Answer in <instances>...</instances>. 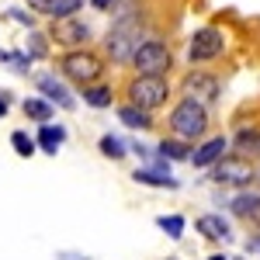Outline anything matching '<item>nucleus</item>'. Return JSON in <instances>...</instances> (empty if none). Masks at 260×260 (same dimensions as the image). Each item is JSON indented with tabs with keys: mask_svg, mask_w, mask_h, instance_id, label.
Returning a JSON list of instances; mask_svg holds the SVG:
<instances>
[{
	"mask_svg": "<svg viewBox=\"0 0 260 260\" xmlns=\"http://www.w3.org/2000/svg\"><path fill=\"white\" fill-rule=\"evenodd\" d=\"M257 184H260V163H257Z\"/></svg>",
	"mask_w": 260,
	"mask_h": 260,
	"instance_id": "nucleus-32",
	"label": "nucleus"
},
{
	"mask_svg": "<svg viewBox=\"0 0 260 260\" xmlns=\"http://www.w3.org/2000/svg\"><path fill=\"white\" fill-rule=\"evenodd\" d=\"M246 250H250V253H260V229H257L253 240H246Z\"/></svg>",
	"mask_w": 260,
	"mask_h": 260,
	"instance_id": "nucleus-30",
	"label": "nucleus"
},
{
	"mask_svg": "<svg viewBox=\"0 0 260 260\" xmlns=\"http://www.w3.org/2000/svg\"><path fill=\"white\" fill-rule=\"evenodd\" d=\"M222 56H225V35L215 24H205L187 39V62L191 66H212Z\"/></svg>",
	"mask_w": 260,
	"mask_h": 260,
	"instance_id": "nucleus-6",
	"label": "nucleus"
},
{
	"mask_svg": "<svg viewBox=\"0 0 260 260\" xmlns=\"http://www.w3.org/2000/svg\"><path fill=\"white\" fill-rule=\"evenodd\" d=\"M139 39L142 35H139V28H136V21L132 18H118L115 28L104 35V59H111L115 66H128V59H132Z\"/></svg>",
	"mask_w": 260,
	"mask_h": 260,
	"instance_id": "nucleus-7",
	"label": "nucleus"
},
{
	"mask_svg": "<svg viewBox=\"0 0 260 260\" xmlns=\"http://www.w3.org/2000/svg\"><path fill=\"white\" fill-rule=\"evenodd\" d=\"M35 142H39V149L45 156H56L62 149V142H66V125H59V121L39 125V128H35Z\"/></svg>",
	"mask_w": 260,
	"mask_h": 260,
	"instance_id": "nucleus-15",
	"label": "nucleus"
},
{
	"mask_svg": "<svg viewBox=\"0 0 260 260\" xmlns=\"http://www.w3.org/2000/svg\"><path fill=\"white\" fill-rule=\"evenodd\" d=\"M225 153H229V139H225V136H208V139L194 142L191 160H187V163H191L194 170H212Z\"/></svg>",
	"mask_w": 260,
	"mask_h": 260,
	"instance_id": "nucleus-11",
	"label": "nucleus"
},
{
	"mask_svg": "<svg viewBox=\"0 0 260 260\" xmlns=\"http://www.w3.org/2000/svg\"><path fill=\"white\" fill-rule=\"evenodd\" d=\"M80 98H83V104H87V108H111V101H115V87H111V83H90V87H83L80 90Z\"/></svg>",
	"mask_w": 260,
	"mask_h": 260,
	"instance_id": "nucleus-20",
	"label": "nucleus"
},
{
	"mask_svg": "<svg viewBox=\"0 0 260 260\" xmlns=\"http://www.w3.org/2000/svg\"><path fill=\"white\" fill-rule=\"evenodd\" d=\"M167 260H177V257H167Z\"/></svg>",
	"mask_w": 260,
	"mask_h": 260,
	"instance_id": "nucleus-34",
	"label": "nucleus"
},
{
	"mask_svg": "<svg viewBox=\"0 0 260 260\" xmlns=\"http://www.w3.org/2000/svg\"><path fill=\"white\" fill-rule=\"evenodd\" d=\"M208 128H212L208 108L201 101L180 94V101H174V108L167 115V136H177L184 142H201V139H208Z\"/></svg>",
	"mask_w": 260,
	"mask_h": 260,
	"instance_id": "nucleus-2",
	"label": "nucleus"
},
{
	"mask_svg": "<svg viewBox=\"0 0 260 260\" xmlns=\"http://www.w3.org/2000/svg\"><path fill=\"white\" fill-rule=\"evenodd\" d=\"M229 149L240 153V156H260V125H243L236 128V136L229 139Z\"/></svg>",
	"mask_w": 260,
	"mask_h": 260,
	"instance_id": "nucleus-17",
	"label": "nucleus"
},
{
	"mask_svg": "<svg viewBox=\"0 0 260 260\" xmlns=\"http://www.w3.org/2000/svg\"><path fill=\"white\" fill-rule=\"evenodd\" d=\"M115 115L125 128H132V132H153L156 128V118H153V111H146V108H136V104H128V101H121L118 108H115Z\"/></svg>",
	"mask_w": 260,
	"mask_h": 260,
	"instance_id": "nucleus-12",
	"label": "nucleus"
},
{
	"mask_svg": "<svg viewBox=\"0 0 260 260\" xmlns=\"http://www.w3.org/2000/svg\"><path fill=\"white\" fill-rule=\"evenodd\" d=\"M7 111H11V90H0V121L7 118Z\"/></svg>",
	"mask_w": 260,
	"mask_h": 260,
	"instance_id": "nucleus-28",
	"label": "nucleus"
},
{
	"mask_svg": "<svg viewBox=\"0 0 260 260\" xmlns=\"http://www.w3.org/2000/svg\"><path fill=\"white\" fill-rule=\"evenodd\" d=\"M191 149H194V142L167 136V139H160V146H156V156H163V160H170V163H184V160H191Z\"/></svg>",
	"mask_w": 260,
	"mask_h": 260,
	"instance_id": "nucleus-19",
	"label": "nucleus"
},
{
	"mask_svg": "<svg viewBox=\"0 0 260 260\" xmlns=\"http://www.w3.org/2000/svg\"><path fill=\"white\" fill-rule=\"evenodd\" d=\"M136 184H146V187H156V191H177L180 180L170 174V170H160V167H139L132 174Z\"/></svg>",
	"mask_w": 260,
	"mask_h": 260,
	"instance_id": "nucleus-16",
	"label": "nucleus"
},
{
	"mask_svg": "<svg viewBox=\"0 0 260 260\" xmlns=\"http://www.w3.org/2000/svg\"><path fill=\"white\" fill-rule=\"evenodd\" d=\"M194 229H198L205 240H212V243H229V240H233V225L222 219V212L198 215V219H194Z\"/></svg>",
	"mask_w": 260,
	"mask_h": 260,
	"instance_id": "nucleus-13",
	"label": "nucleus"
},
{
	"mask_svg": "<svg viewBox=\"0 0 260 260\" xmlns=\"http://www.w3.org/2000/svg\"><path fill=\"white\" fill-rule=\"evenodd\" d=\"M52 39H49V31H39V28H31L28 31V42H24V52L31 56V59H52Z\"/></svg>",
	"mask_w": 260,
	"mask_h": 260,
	"instance_id": "nucleus-21",
	"label": "nucleus"
},
{
	"mask_svg": "<svg viewBox=\"0 0 260 260\" xmlns=\"http://www.w3.org/2000/svg\"><path fill=\"white\" fill-rule=\"evenodd\" d=\"M246 225H253V229H260V201H257V208L250 212V219H246Z\"/></svg>",
	"mask_w": 260,
	"mask_h": 260,
	"instance_id": "nucleus-29",
	"label": "nucleus"
},
{
	"mask_svg": "<svg viewBox=\"0 0 260 260\" xmlns=\"http://www.w3.org/2000/svg\"><path fill=\"white\" fill-rule=\"evenodd\" d=\"M180 94H184V98L201 101V104L208 108V104H215V101L222 98V80L212 73V70L191 66V73H184V77H180Z\"/></svg>",
	"mask_w": 260,
	"mask_h": 260,
	"instance_id": "nucleus-8",
	"label": "nucleus"
},
{
	"mask_svg": "<svg viewBox=\"0 0 260 260\" xmlns=\"http://www.w3.org/2000/svg\"><path fill=\"white\" fill-rule=\"evenodd\" d=\"M156 229H163L170 240H184V229H187V219L180 212H170V215H156Z\"/></svg>",
	"mask_w": 260,
	"mask_h": 260,
	"instance_id": "nucleus-25",
	"label": "nucleus"
},
{
	"mask_svg": "<svg viewBox=\"0 0 260 260\" xmlns=\"http://www.w3.org/2000/svg\"><path fill=\"white\" fill-rule=\"evenodd\" d=\"M229 260H243V257H229Z\"/></svg>",
	"mask_w": 260,
	"mask_h": 260,
	"instance_id": "nucleus-33",
	"label": "nucleus"
},
{
	"mask_svg": "<svg viewBox=\"0 0 260 260\" xmlns=\"http://www.w3.org/2000/svg\"><path fill=\"white\" fill-rule=\"evenodd\" d=\"M257 201H260V191H257V187H246V191H236V198H233L229 208H233V215H236L240 222H246V219H250V212L257 208Z\"/></svg>",
	"mask_w": 260,
	"mask_h": 260,
	"instance_id": "nucleus-22",
	"label": "nucleus"
},
{
	"mask_svg": "<svg viewBox=\"0 0 260 260\" xmlns=\"http://www.w3.org/2000/svg\"><path fill=\"white\" fill-rule=\"evenodd\" d=\"M121 94L136 108L160 111V108H167V101L174 98V87H170L167 77H156V73H132L125 80V87H121Z\"/></svg>",
	"mask_w": 260,
	"mask_h": 260,
	"instance_id": "nucleus-3",
	"label": "nucleus"
},
{
	"mask_svg": "<svg viewBox=\"0 0 260 260\" xmlns=\"http://www.w3.org/2000/svg\"><path fill=\"white\" fill-rule=\"evenodd\" d=\"M56 70L66 83L73 87H90V83H101L104 73H108V59L104 52L90 49V45H80V49H62V56L56 59Z\"/></svg>",
	"mask_w": 260,
	"mask_h": 260,
	"instance_id": "nucleus-1",
	"label": "nucleus"
},
{
	"mask_svg": "<svg viewBox=\"0 0 260 260\" xmlns=\"http://www.w3.org/2000/svg\"><path fill=\"white\" fill-rule=\"evenodd\" d=\"M212 180L222 184V187H233V191H246L257 184V163L250 156H240V153H225L212 170Z\"/></svg>",
	"mask_w": 260,
	"mask_h": 260,
	"instance_id": "nucleus-5",
	"label": "nucleus"
},
{
	"mask_svg": "<svg viewBox=\"0 0 260 260\" xmlns=\"http://www.w3.org/2000/svg\"><path fill=\"white\" fill-rule=\"evenodd\" d=\"M49 39L59 49H80V45L90 42V24L83 18H77V14L73 18H56L49 24Z\"/></svg>",
	"mask_w": 260,
	"mask_h": 260,
	"instance_id": "nucleus-10",
	"label": "nucleus"
},
{
	"mask_svg": "<svg viewBox=\"0 0 260 260\" xmlns=\"http://www.w3.org/2000/svg\"><path fill=\"white\" fill-rule=\"evenodd\" d=\"M208 260H229V257H225V253H212Z\"/></svg>",
	"mask_w": 260,
	"mask_h": 260,
	"instance_id": "nucleus-31",
	"label": "nucleus"
},
{
	"mask_svg": "<svg viewBox=\"0 0 260 260\" xmlns=\"http://www.w3.org/2000/svg\"><path fill=\"white\" fill-rule=\"evenodd\" d=\"M98 149H101V156H108V160H115V163H121L125 156H128L125 139H121V136H111V132H104V136L98 139Z\"/></svg>",
	"mask_w": 260,
	"mask_h": 260,
	"instance_id": "nucleus-23",
	"label": "nucleus"
},
{
	"mask_svg": "<svg viewBox=\"0 0 260 260\" xmlns=\"http://www.w3.org/2000/svg\"><path fill=\"white\" fill-rule=\"evenodd\" d=\"M7 18L18 21L21 28H28V31L35 28V18H31V11H24V7H11V11H7Z\"/></svg>",
	"mask_w": 260,
	"mask_h": 260,
	"instance_id": "nucleus-26",
	"label": "nucleus"
},
{
	"mask_svg": "<svg viewBox=\"0 0 260 260\" xmlns=\"http://www.w3.org/2000/svg\"><path fill=\"white\" fill-rule=\"evenodd\" d=\"M28 11H39L45 18H73L83 11V0H28Z\"/></svg>",
	"mask_w": 260,
	"mask_h": 260,
	"instance_id": "nucleus-14",
	"label": "nucleus"
},
{
	"mask_svg": "<svg viewBox=\"0 0 260 260\" xmlns=\"http://www.w3.org/2000/svg\"><path fill=\"white\" fill-rule=\"evenodd\" d=\"M31 83L45 101H52L62 111H77V94L70 90V83L62 80L59 73H31Z\"/></svg>",
	"mask_w": 260,
	"mask_h": 260,
	"instance_id": "nucleus-9",
	"label": "nucleus"
},
{
	"mask_svg": "<svg viewBox=\"0 0 260 260\" xmlns=\"http://www.w3.org/2000/svg\"><path fill=\"white\" fill-rule=\"evenodd\" d=\"M21 115L28 121H35V125H45V121H56V104L45 101L42 94H31V98L21 101Z\"/></svg>",
	"mask_w": 260,
	"mask_h": 260,
	"instance_id": "nucleus-18",
	"label": "nucleus"
},
{
	"mask_svg": "<svg viewBox=\"0 0 260 260\" xmlns=\"http://www.w3.org/2000/svg\"><path fill=\"white\" fill-rule=\"evenodd\" d=\"M11 149L18 153L21 160H31V156L39 153V142H35V136H28L24 128H14V132H11Z\"/></svg>",
	"mask_w": 260,
	"mask_h": 260,
	"instance_id": "nucleus-24",
	"label": "nucleus"
},
{
	"mask_svg": "<svg viewBox=\"0 0 260 260\" xmlns=\"http://www.w3.org/2000/svg\"><path fill=\"white\" fill-rule=\"evenodd\" d=\"M128 66H132L136 73H156V77H167V73L174 70V49H170L167 39H156V35H153V39H139V45H136Z\"/></svg>",
	"mask_w": 260,
	"mask_h": 260,
	"instance_id": "nucleus-4",
	"label": "nucleus"
},
{
	"mask_svg": "<svg viewBox=\"0 0 260 260\" xmlns=\"http://www.w3.org/2000/svg\"><path fill=\"white\" fill-rule=\"evenodd\" d=\"M87 4H90V7H94V11H101V14H111V11H115V7H118L121 0H87Z\"/></svg>",
	"mask_w": 260,
	"mask_h": 260,
	"instance_id": "nucleus-27",
	"label": "nucleus"
}]
</instances>
